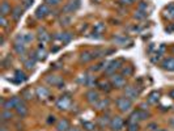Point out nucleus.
Segmentation results:
<instances>
[{"mask_svg": "<svg viewBox=\"0 0 174 131\" xmlns=\"http://www.w3.org/2000/svg\"><path fill=\"white\" fill-rule=\"evenodd\" d=\"M71 104V100L68 97H62L59 101L56 102V106L59 107V109H67Z\"/></svg>", "mask_w": 174, "mask_h": 131, "instance_id": "1a4fd4ad", "label": "nucleus"}, {"mask_svg": "<svg viewBox=\"0 0 174 131\" xmlns=\"http://www.w3.org/2000/svg\"><path fill=\"white\" fill-rule=\"evenodd\" d=\"M49 13H50L49 5L47 4H42V5L38 7L37 12H35V16H37V18H42V17H46Z\"/></svg>", "mask_w": 174, "mask_h": 131, "instance_id": "f03ea898", "label": "nucleus"}, {"mask_svg": "<svg viewBox=\"0 0 174 131\" xmlns=\"http://www.w3.org/2000/svg\"><path fill=\"white\" fill-rule=\"evenodd\" d=\"M2 118H3V121H8V119H12V113H11L9 110H5V112H3V114H2Z\"/></svg>", "mask_w": 174, "mask_h": 131, "instance_id": "aec40b11", "label": "nucleus"}, {"mask_svg": "<svg viewBox=\"0 0 174 131\" xmlns=\"http://www.w3.org/2000/svg\"><path fill=\"white\" fill-rule=\"evenodd\" d=\"M106 105H107V100H106V101H105V100H102V101H101V102H100L97 106H98V109H104V106H106Z\"/></svg>", "mask_w": 174, "mask_h": 131, "instance_id": "bb28decb", "label": "nucleus"}, {"mask_svg": "<svg viewBox=\"0 0 174 131\" xmlns=\"http://www.w3.org/2000/svg\"><path fill=\"white\" fill-rule=\"evenodd\" d=\"M68 131H80V130H79V128H75V127H74V128H69Z\"/></svg>", "mask_w": 174, "mask_h": 131, "instance_id": "f704fd0d", "label": "nucleus"}, {"mask_svg": "<svg viewBox=\"0 0 174 131\" xmlns=\"http://www.w3.org/2000/svg\"><path fill=\"white\" fill-rule=\"evenodd\" d=\"M158 92H153V93H151V96H149V102H152V104H155V102H157V100H158Z\"/></svg>", "mask_w": 174, "mask_h": 131, "instance_id": "6ab92c4d", "label": "nucleus"}, {"mask_svg": "<svg viewBox=\"0 0 174 131\" xmlns=\"http://www.w3.org/2000/svg\"><path fill=\"white\" fill-rule=\"evenodd\" d=\"M16 75H17V77H18V79H21V80H26V76H25L24 72L17 71V72H16Z\"/></svg>", "mask_w": 174, "mask_h": 131, "instance_id": "b1692460", "label": "nucleus"}, {"mask_svg": "<svg viewBox=\"0 0 174 131\" xmlns=\"http://www.w3.org/2000/svg\"><path fill=\"white\" fill-rule=\"evenodd\" d=\"M11 13V5L7 3V2H3L2 4V16H5V14Z\"/></svg>", "mask_w": 174, "mask_h": 131, "instance_id": "f3484780", "label": "nucleus"}, {"mask_svg": "<svg viewBox=\"0 0 174 131\" xmlns=\"http://www.w3.org/2000/svg\"><path fill=\"white\" fill-rule=\"evenodd\" d=\"M34 0H24V8H28V7H30L33 4Z\"/></svg>", "mask_w": 174, "mask_h": 131, "instance_id": "393cba45", "label": "nucleus"}, {"mask_svg": "<svg viewBox=\"0 0 174 131\" xmlns=\"http://www.w3.org/2000/svg\"><path fill=\"white\" fill-rule=\"evenodd\" d=\"M117 105L118 107L120 109L122 112H128L130 110V107H131V100L127 98V97H120L117 100Z\"/></svg>", "mask_w": 174, "mask_h": 131, "instance_id": "f257e3e1", "label": "nucleus"}, {"mask_svg": "<svg viewBox=\"0 0 174 131\" xmlns=\"http://www.w3.org/2000/svg\"><path fill=\"white\" fill-rule=\"evenodd\" d=\"M118 64H119V62H118V60L111 62V63H110V66H109V67H106V72H107V74H113V72L119 67Z\"/></svg>", "mask_w": 174, "mask_h": 131, "instance_id": "2eb2a0df", "label": "nucleus"}, {"mask_svg": "<svg viewBox=\"0 0 174 131\" xmlns=\"http://www.w3.org/2000/svg\"><path fill=\"white\" fill-rule=\"evenodd\" d=\"M47 80H49L50 83H53V84H56L58 81H60V79H56V77H49Z\"/></svg>", "mask_w": 174, "mask_h": 131, "instance_id": "c756f323", "label": "nucleus"}, {"mask_svg": "<svg viewBox=\"0 0 174 131\" xmlns=\"http://www.w3.org/2000/svg\"><path fill=\"white\" fill-rule=\"evenodd\" d=\"M16 110H17L18 115H21V117H25L26 113H28V107H26V105L23 102V101H20V102L17 104V106H16Z\"/></svg>", "mask_w": 174, "mask_h": 131, "instance_id": "6e6552de", "label": "nucleus"}, {"mask_svg": "<svg viewBox=\"0 0 174 131\" xmlns=\"http://www.w3.org/2000/svg\"><path fill=\"white\" fill-rule=\"evenodd\" d=\"M110 127L114 130V131H119L122 127H123V121L120 117H115L111 119L110 122Z\"/></svg>", "mask_w": 174, "mask_h": 131, "instance_id": "39448f33", "label": "nucleus"}, {"mask_svg": "<svg viewBox=\"0 0 174 131\" xmlns=\"http://www.w3.org/2000/svg\"><path fill=\"white\" fill-rule=\"evenodd\" d=\"M165 17H168L169 20L174 18V4H170L165 8Z\"/></svg>", "mask_w": 174, "mask_h": 131, "instance_id": "ddd939ff", "label": "nucleus"}, {"mask_svg": "<svg viewBox=\"0 0 174 131\" xmlns=\"http://www.w3.org/2000/svg\"><path fill=\"white\" fill-rule=\"evenodd\" d=\"M128 131H137L136 123H130V128H128Z\"/></svg>", "mask_w": 174, "mask_h": 131, "instance_id": "cd10ccee", "label": "nucleus"}, {"mask_svg": "<svg viewBox=\"0 0 174 131\" xmlns=\"http://www.w3.org/2000/svg\"><path fill=\"white\" fill-rule=\"evenodd\" d=\"M56 130L58 131H68L69 130V122L67 119H60L56 123Z\"/></svg>", "mask_w": 174, "mask_h": 131, "instance_id": "0eeeda50", "label": "nucleus"}, {"mask_svg": "<svg viewBox=\"0 0 174 131\" xmlns=\"http://www.w3.org/2000/svg\"><path fill=\"white\" fill-rule=\"evenodd\" d=\"M170 97H171V98H174V89L170 92Z\"/></svg>", "mask_w": 174, "mask_h": 131, "instance_id": "72a5a7b5", "label": "nucleus"}, {"mask_svg": "<svg viewBox=\"0 0 174 131\" xmlns=\"http://www.w3.org/2000/svg\"><path fill=\"white\" fill-rule=\"evenodd\" d=\"M135 17L136 18H143V17H146V14H144V12L139 11V12H137V14H135Z\"/></svg>", "mask_w": 174, "mask_h": 131, "instance_id": "7c9ffc66", "label": "nucleus"}, {"mask_svg": "<svg viewBox=\"0 0 174 131\" xmlns=\"http://www.w3.org/2000/svg\"><path fill=\"white\" fill-rule=\"evenodd\" d=\"M173 30H174V25H173Z\"/></svg>", "mask_w": 174, "mask_h": 131, "instance_id": "e433bc0d", "label": "nucleus"}, {"mask_svg": "<svg viewBox=\"0 0 174 131\" xmlns=\"http://www.w3.org/2000/svg\"><path fill=\"white\" fill-rule=\"evenodd\" d=\"M60 3V0H45V4H47V5H58Z\"/></svg>", "mask_w": 174, "mask_h": 131, "instance_id": "4be33fe9", "label": "nucleus"}, {"mask_svg": "<svg viewBox=\"0 0 174 131\" xmlns=\"http://www.w3.org/2000/svg\"><path fill=\"white\" fill-rule=\"evenodd\" d=\"M84 127L88 131H93L94 130V125H93V123H90V122H84Z\"/></svg>", "mask_w": 174, "mask_h": 131, "instance_id": "5701e85b", "label": "nucleus"}, {"mask_svg": "<svg viewBox=\"0 0 174 131\" xmlns=\"http://www.w3.org/2000/svg\"><path fill=\"white\" fill-rule=\"evenodd\" d=\"M162 67L168 71H174V58H168L162 62Z\"/></svg>", "mask_w": 174, "mask_h": 131, "instance_id": "9d476101", "label": "nucleus"}, {"mask_svg": "<svg viewBox=\"0 0 174 131\" xmlns=\"http://www.w3.org/2000/svg\"><path fill=\"white\" fill-rule=\"evenodd\" d=\"M59 38H60L63 42H68L72 37H71V34H69V33H63V35H59Z\"/></svg>", "mask_w": 174, "mask_h": 131, "instance_id": "412c9836", "label": "nucleus"}, {"mask_svg": "<svg viewBox=\"0 0 174 131\" xmlns=\"http://www.w3.org/2000/svg\"><path fill=\"white\" fill-rule=\"evenodd\" d=\"M79 7H80V2H79V0H71V2L64 7V12L66 13H69V12H75Z\"/></svg>", "mask_w": 174, "mask_h": 131, "instance_id": "7ed1b4c3", "label": "nucleus"}, {"mask_svg": "<svg viewBox=\"0 0 174 131\" xmlns=\"http://www.w3.org/2000/svg\"><path fill=\"white\" fill-rule=\"evenodd\" d=\"M37 96L39 98H45V97L49 96V91L46 88H43V86H39V88L37 89Z\"/></svg>", "mask_w": 174, "mask_h": 131, "instance_id": "dca6fc26", "label": "nucleus"}, {"mask_svg": "<svg viewBox=\"0 0 174 131\" xmlns=\"http://www.w3.org/2000/svg\"><path fill=\"white\" fill-rule=\"evenodd\" d=\"M25 66H26V68H32L33 66H34V60H28V62H25Z\"/></svg>", "mask_w": 174, "mask_h": 131, "instance_id": "a878e982", "label": "nucleus"}, {"mask_svg": "<svg viewBox=\"0 0 174 131\" xmlns=\"http://www.w3.org/2000/svg\"><path fill=\"white\" fill-rule=\"evenodd\" d=\"M111 83H113V85L117 86V88H120V86L125 85V79H123L122 75H115L114 74L111 76Z\"/></svg>", "mask_w": 174, "mask_h": 131, "instance_id": "423d86ee", "label": "nucleus"}, {"mask_svg": "<svg viewBox=\"0 0 174 131\" xmlns=\"http://www.w3.org/2000/svg\"><path fill=\"white\" fill-rule=\"evenodd\" d=\"M0 21H2V25H3V26H7V20H5V16H2Z\"/></svg>", "mask_w": 174, "mask_h": 131, "instance_id": "2f4dec72", "label": "nucleus"}, {"mask_svg": "<svg viewBox=\"0 0 174 131\" xmlns=\"http://www.w3.org/2000/svg\"><path fill=\"white\" fill-rule=\"evenodd\" d=\"M119 2H120L122 4H131L132 0H119Z\"/></svg>", "mask_w": 174, "mask_h": 131, "instance_id": "473e14b6", "label": "nucleus"}, {"mask_svg": "<svg viewBox=\"0 0 174 131\" xmlns=\"http://www.w3.org/2000/svg\"><path fill=\"white\" fill-rule=\"evenodd\" d=\"M173 53H174V49H173Z\"/></svg>", "mask_w": 174, "mask_h": 131, "instance_id": "4c0bfd02", "label": "nucleus"}, {"mask_svg": "<svg viewBox=\"0 0 174 131\" xmlns=\"http://www.w3.org/2000/svg\"><path fill=\"white\" fill-rule=\"evenodd\" d=\"M2 131H7V128L5 127H2Z\"/></svg>", "mask_w": 174, "mask_h": 131, "instance_id": "c9c22d12", "label": "nucleus"}, {"mask_svg": "<svg viewBox=\"0 0 174 131\" xmlns=\"http://www.w3.org/2000/svg\"><path fill=\"white\" fill-rule=\"evenodd\" d=\"M45 58H46V53L39 50V51H38V59H45Z\"/></svg>", "mask_w": 174, "mask_h": 131, "instance_id": "c85d7f7f", "label": "nucleus"}, {"mask_svg": "<svg viewBox=\"0 0 174 131\" xmlns=\"http://www.w3.org/2000/svg\"><path fill=\"white\" fill-rule=\"evenodd\" d=\"M18 102H20V100L17 97H12V98H9L8 101H5V102L3 104V107L5 109V110H11V109L16 107Z\"/></svg>", "mask_w": 174, "mask_h": 131, "instance_id": "20e7f679", "label": "nucleus"}, {"mask_svg": "<svg viewBox=\"0 0 174 131\" xmlns=\"http://www.w3.org/2000/svg\"><path fill=\"white\" fill-rule=\"evenodd\" d=\"M126 97L132 100V98H136L137 97V92L135 88H132V86H127L126 88Z\"/></svg>", "mask_w": 174, "mask_h": 131, "instance_id": "9b49d317", "label": "nucleus"}, {"mask_svg": "<svg viewBox=\"0 0 174 131\" xmlns=\"http://www.w3.org/2000/svg\"><path fill=\"white\" fill-rule=\"evenodd\" d=\"M23 16V9H21V7H16L13 11H12V17L14 21H18L20 17Z\"/></svg>", "mask_w": 174, "mask_h": 131, "instance_id": "4468645a", "label": "nucleus"}, {"mask_svg": "<svg viewBox=\"0 0 174 131\" xmlns=\"http://www.w3.org/2000/svg\"><path fill=\"white\" fill-rule=\"evenodd\" d=\"M14 50L21 55V54H24L25 53V45H24V42H21V43H16L14 45Z\"/></svg>", "mask_w": 174, "mask_h": 131, "instance_id": "a211bd4d", "label": "nucleus"}, {"mask_svg": "<svg viewBox=\"0 0 174 131\" xmlns=\"http://www.w3.org/2000/svg\"><path fill=\"white\" fill-rule=\"evenodd\" d=\"M86 97H88V101L90 104H94L98 101V93L94 92V91H90V92L86 93Z\"/></svg>", "mask_w": 174, "mask_h": 131, "instance_id": "f8f14e48", "label": "nucleus"}]
</instances>
